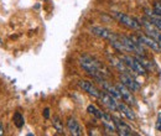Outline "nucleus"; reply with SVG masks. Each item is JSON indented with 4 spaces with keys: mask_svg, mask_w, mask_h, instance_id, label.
I'll use <instances>...</instances> for the list:
<instances>
[{
    "mask_svg": "<svg viewBox=\"0 0 161 136\" xmlns=\"http://www.w3.org/2000/svg\"><path fill=\"white\" fill-rule=\"evenodd\" d=\"M113 16L124 26H127L128 29H131V30H140L141 27V24L139 20H136L135 17H131L127 14H123V12H113Z\"/></svg>",
    "mask_w": 161,
    "mask_h": 136,
    "instance_id": "f257e3e1",
    "label": "nucleus"
},
{
    "mask_svg": "<svg viewBox=\"0 0 161 136\" xmlns=\"http://www.w3.org/2000/svg\"><path fill=\"white\" fill-rule=\"evenodd\" d=\"M119 57H120V60L125 63V66H127L129 69H131L133 72H135L136 74H140V75H145V74H146V69L139 63V61H138L134 56L122 55V56H119Z\"/></svg>",
    "mask_w": 161,
    "mask_h": 136,
    "instance_id": "f03ea898",
    "label": "nucleus"
},
{
    "mask_svg": "<svg viewBox=\"0 0 161 136\" xmlns=\"http://www.w3.org/2000/svg\"><path fill=\"white\" fill-rule=\"evenodd\" d=\"M139 21H140L141 26L144 27L146 35H149L150 37H153V38L161 46V30L160 29H158L150 20H148V19H145V17L140 19Z\"/></svg>",
    "mask_w": 161,
    "mask_h": 136,
    "instance_id": "7ed1b4c3",
    "label": "nucleus"
},
{
    "mask_svg": "<svg viewBox=\"0 0 161 136\" xmlns=\"http://www.w3.org/2000/svg\"><path fill=\"white\" fill-rule=\"evenodd\" d=\"M91 32L93 35H96V36H98V37H100V38L109 40V41L115 40V38L119 37V35L114 34L113 31H110V30H108L105 27H102V26H93V27H91Z\"/></svg>",
    "mask_w": 161,
    "mask_h": 136,
    "instance_id": "20e7f679",
    "label": "nucleus"
},
{
    "mask_svg": "<svg viewBox=\"0 0 161 136\" xmlns=\"http://www.w3.org/2000/svg\"><path fill=\"white\" fill-rule=\"evenodd\" d=\"M78 85H79L84 92H87L89 95H93L94 98H99V99H100V97H102V93H103V92H100V90L97 88L92 82H89V80H84V79H81V80H78Z\"/></svg>",
    "mask_w": 161,
    "mask_h": 136,
    "instance_id": "39448f33",
    "label": "nucleus"
},
{
    "mask_svg": "<svg viewBox=\"0 0 161 136\" xmlns=\"http://www.w3.org/2000/svg\"><path fill=\"white\" fill-rule=\"evenodd\" d=\"M138 38H139V41L144 45V46H146V47H149V48H151L153 51H155V52H158V53H160L161 52V46L153 38V37H150L149 35H145V34H139L136 36Z\"/></svg>",
    "mask_w": 161,
    "mask_h": 136,
    "instance_id": "423d86ee",
    "label": "nucleus"
},
{
    "mask_svg": "<svg viewBox=\"0 0 161 136\" xmlns=\"http://www.w3.org/2000/svg\"><path fill=\"white\" fill-rule=\"evenodd\" d=\"M115 87L118 88V90H119V93H120V97H122V99H123L124 102L127 103V104H130V105H135V98H134L131 90L129 89L127 85H124V84L120 82V83H117Z\"/></svg>",
    "mask_w": 161,
    "mask_h": 136,
    "instance_id": "0eeeda50",
    "label": "nucleus"
},
{
    "mask_svg": "<svg viewBox=\"0 0 161 136\" xmlns=\"http://www.w3.org/2000/svg\"><path fill=\"white\" fill-rule=\"evenodd\" d=\"M119 79H120V82H122L124 85L128 87L131 92H139V90H140V84L129 74V72L128 73H120Z\"/></svg>",
    "mask_w": 161,
    "mask_h": 136,
    "instance_id": "6e6552de",
    "label": "nucleus"
},
{
    "mask_svg": "<svg viewBox=\"0 0 161 136\" xmlns=\"http://www.w3.org/2000/svg\"><path fill=\"white\" fill-rule=\"evenodd\" d=\"M113 120H114V124H115V129L118 131V134L122 136H130V135H135V133L131 130V128L128 126L127 124H124L122 120H119L118 118H114L113 116Z\"/></svg>",
    "mask_w": 161,
    "mask_h": 136,
    "instance_id": "1a4fd4ad",
    "label": "nucleus"
},
{
    "mask_svg": "<svg viewBox=\"0 0 161 136\" xmlns=\"http://www.w3.org/2000/svg\"><path fill=\"white\" fill-rule=\"evenodd\" d=\"M100 99H102V103L110 110V111H119L118 110V102L115 100V98L114 97H112L110 94H108V93H105V92H103L102 93V97H100Z\"/></svg>",
    "mask_w": 161,
    "mask_h": 136,
    "instance_id": "9d476101",
    "label": "nucleus"
},
{
    "mask_svg": "<svg viewBox=\"0 0 161 136\" xmlns=\"http://www.w3.org/2000/svg\"><path fill=\"white\" fill-rule=\"evenodd\" d=\"M67 129H68V131H69V134L73 136H81L82 135V126L79 125V123L74 119V118H69L68 120H67Z\"/></svg>",
    "mask_w": 161,
    "mask_h": 136,
    "instance_id": "9b49d317",
    "label": "nucleus"
},
{
    "mask_svg": "<svg viewBox=\"0 0 161 136\" xmlns=\"http://www.w3.org/2000/svg\"><path fill=\"white\" fill-rule=\"evenodd\" d=\"M99 83L102 84V88H103V90H104L105 93L110 94V95L114 97L115 99H122L120 93H119V90H118V88H117L115 85H112V84H110L108 80H105V79H102Z\"/></svg>",
    "mask_w": 161,
    "mask_h": 136,
    "instance_id": "f8f14e48",
    "label": "nucleus"
},
{
    "mask_svg": "<svg viewBox=\"0 0 161 136\" xmlns=\"http://www.w3.org/2000/svg\"><path fill=\"white\" fill-rule=\"evenodd\" d=\"M118 110H119L122 114H124L129 120H135V114H134V111L129 108L125 103L118 102Z\"/></svg>",
    "mask_w": 161,
    "mask_h": 136,
    "instance_id": "ddd939ff",
    "label": "nucleus"
},
{
    "mask_svg": "<svg viewBox=\"0 0 161 136\" xmlns=\"http://www.w3.org/2000/svg\"><path fill=\"white\" fill-rule=\"evenodd\" d=\"M146 16H148V19L158 27V29H160L161 30V17L158 15V14H155L154 11L151 12V11H149V10H146Z\"/></svg>",
    "mask_w": 161,
    "mask_h": 136,
    "instance_id": "4468645a",
    "label": "nucleus"
},
{
    "mask_svg": "<svg viewBox=\"0 0 161 136\" xmlns=\"http://www.w3.org/2000/svg\"><path fill=\"white\" fill-rule=\"evenodd\" d=\"M135 58L139 61V63L143 66V67L145 68L146 70H150V69H153L154 66H153V63L149 61V60H146L145 58V56H141V55H138V56H135Z\"/></svg>",
    "mask_w": 161,
    "mask_h": 136,
    "instance_id": "2eb2a0df",
    "label": "nucleus"
},
{
    "mask_svg": "<svg viewBox=\"0 0 161 136\" xmlns=\"http://www.w3.org/2000/svg\"><path fill=\"white\" fill-rule=\"evenodd\" d=\"M52 125H53V128L56 129L57 133L63 134V124H62V120L58 116H52Z\"/></svg>",
    "mask_w": 161,
    "mask_h": 136,
    "instance_id": "dca6fc26",
    "label": "nucleus"
},
{
    "mask_svg": "<svg viewBox=\"0 0 161 136\" xmlns=\"http://www.w3.org/2000/svg\"><path fill=\"white\" fill-rule=\"evenodd\" d=\"M87 111H88L89 114H92L93 116H96L97 119H102V118H103V113H104V111L99 110L98 108H96L94 105H88Z\"/></svg>",
    "mask_w": 161,
    "mask_h": 136,
    "instance_id": "f3484780",
    "label": "nucleus"
},
{
    "mask_svg": "<svg viewBox=\"0 0 161 136\" xmlns=\"http://www.w3.org/2000/svg\"><path fill=\"white\" fill-rule=\"evenodd\" d=\"M14 124H15L16 128H19V129H21V128L24 126V116H23L21 113L16 111V113L14 114Z\"/></svg>",
    "mask_w": 161,
    "mask_h": 136,
    "instance_id": "a211bd4d",
    "label": "nucleus"
},
{
    "mask_svg": "<svg viewBox=\"0 0 161 136\" xmlns=\"http://www.w3.org/2000/svg\"><path fill=\"white\" fill-rule=\"evenodd\" d=\"M43 118H45V119H48V118H50V109H48V108H46V109L43 110Z\"/></svg>",
    "mask_w": 161,
    "mask_h": 136,
    "instance_id": "6ab92c4d",
    "label": "nucleus"
},
{
    "mask_svg": "<svg viewBox=\"0 0 161 136\" xmlns=\"http://www.w3.org/2000/svg\"><path fill=\"white\" fill-rule=\"evenodd\" d=\"M4 135V125H3V123L0 121V136Z\"/></svg>",
    "mask_w": 161,
    "mask_h": 136,
    "instance_id": "aec40b11",
    "label": "nucleus"
}]
</instances>
